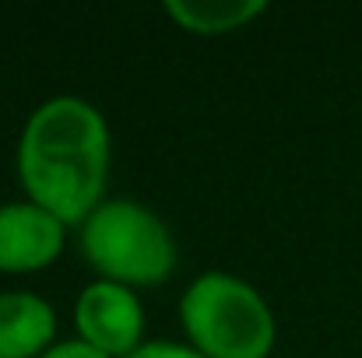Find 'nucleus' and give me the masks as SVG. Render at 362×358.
<instances>
[{
    "label": "nucleus",
    "mask_w": 362,
    "mask_h": 358,
    "mask_svg": "<svg viewBox=\"0 0 362 358\" xmlns=\"http://www.w3.org/2000/svg\"><path fill=\"white\" fill-rule=\"evenodd\" d=\"M39 358H106L103 352H95V348H88L85 341H78V338H60L46 355Z\"/></svg>",
    "instance_id": "9"
},
{
    "label": "nucleus",
    "mask_w": 362,
    "mask_h": 358,
    "mask_svg": "<svg viewBox=\"0 0 362 358\" xmlns=\"http://www.w3.org/2000/svg\"><path fill=\"white\" fill-rule=\"evenodd\" d=\"M67 225L32 201L0 204V274H39L64 256Z\"/></svg>",
    "instance_id": "5"
},
{
    "label": "nucleus",
    "mask_w": 362,
    "mask_h": 358,
    "mask_svg": "<svg viewBox=\"0 0 362 358\" xmlns=\"http://www.w3.org/2000/svg\"><path fill=\"white\" fill-rule=\"evenodd\" d=\"M180 327L204 358H271L278 345V320L267 299L229 270H204L183 288Z\"/></svg>",
    "instance_id": "2"
},
{
    "label": "nucleus",
    "mask_w": 362,
    "mask_h": 358,
    "mask_svg": "<svg viewBox=\"0 0 362 358\" xmlns=\"http://www.w3.org/2000/svg\"><path fill=\"white\" fill-rule=\"evenodd\" d=\"M57 341V309L49 299L25 288L0 292V358H39Z\"/></svg>",
    "instance_id": "6"
},
{
    "label": "nucleus",
    "mask_w": 362,
    "mask_h": 358,
    "mask_svg": "<svg viewBox=\"0 0 362 358\" xmlns=\"http://www.w3.org/2000/svg\"><path fill=\"white\" fill-rule=\"evenodd\" d=\"M165 18L190 35H229L257 21L267 4L264 0H165Z\"/></svg>",
    "instance_id": "7"
},
{
    "label": "nucleus",
    "mask_w": 362,
    "mask_h": 358,
    "mask_svg": "<svg viewBox=\"0 0 362 358\" xmlns=\"http://www.w3.org/2000/svg\"><path fill=\"white\" fill-rule=\"evenodd\" d=\"M74 338L106 358L134 355L148 341L141 295L113 281H92L74 299Z\"/></svg>",
    "instance_id": "4"
},
{
    "label": "nucleus",
    "mask_w": 362,
    "mask_h": 358,
    "mask_svg": "<svg viewBox=\"0 0 362 358\" xmlns=\"http://www.w3.org/2000/svg\"><path fill=\"white\" fill-rule=\"evenodd\" d=\"M113 165V133L99 106L81 95H53L39 102L14 151L25 201L78 229L103 201Z\"/></svg>",
    "instance_id": "1"
},
{
    "label": "nucleus",
    "mask_w": 362,
    "mask_h": 358,
    "mask_svg": "<svg viewBox=\"0 0 362 358\" xmlns=\"http://www.w3.org/2000/svg\"><path fill=\"white\" fill-rule=\"evenodd\" d=\"M78 253L99 274L123 288H158L176 270V239L169 225L130 197H106L81 225Z\"/></svg>",
    "instance_id": "3"
},
{
    "label": "nucleus",
    "mask_w": 362,
    "mask_h": 358,
    "mask_svg": "<svg viewBox=\"0 0 362 358\" xmlns=\"http://www.w3.org/2000/svg\"><path fill=\"white\" fill-rule=\"evenodd\" d=\"M127 358H204V355L194 352L187 341H144L134 355Z\"/></svg>",
    "instance_id": "8"
}]
</instances>
